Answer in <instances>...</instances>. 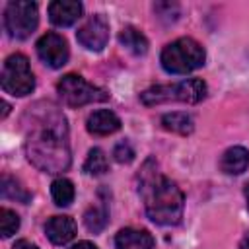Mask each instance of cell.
<instances>
[{
  "mask_svg": "<svg viewBox=\"0 0 249 249\" xmlns=\"http://www.w3.org/2000/svg\"><path fill=\"white\" fill-rule=\"evenodd\" d=\"M27 160L45 173H62L70 167L68 124L62 111L51 101H37L23 113Z\"/></svg>",
  "mask_w": 249,
  "mask_h": 249,
  "instance_id": "cell-1",
  "label": "cell"
},
{
  "mask_svg": "<svg viewBox=\"0 0 249 249\" xmlns=\"http://www.w3.org/2000/svg\"><path fill=\"white\" fill-rule=\"evenodd\" d=\"M138 195L144 200L148 218L160 226H175L183 218V193L150 158L138 173Z\"/></svg>",
  "mask_w": 249,
  "mask_h": 249,
  "instance_id": "cell-2",
  "label": "cell"
},
{
  "mask_svg": "<svg viewBox=\"0 0 249 249\" xmlns=\"http://www.w3.org/2000/svg\"><path fill=\"white\" fill-rule=\"evenodd\" d=\"M206 60V53L202 45L191 37H181L163 47L160 54V62L169 74H189L200 68Z\"/></svg>",
  "mask_w": 249,
  "mask_h": 249,
  "instance_id": "cell-3",
  "label": "cell"
},
{
  "mask_svg": "<svg viewBox=\"0 0 249 249\" xmlns=\"http://www.w3.org/2000/svg\"><path fill=\"white\" fill-rule=\"evenodd\" d=\"M204 97H206V84L198 78L181 80L175 84L152 86L140 93V101L144 105H160V103H169V101L198 103Z\"/></svg>",
  "mask_w": 249,
  "mask_h": 249,
  "instance_id": "cell-4",
  "label": "cell"
},
{
  "mask_svg": "<svg viewBox=\"0 0 249 249\" xmlns=\"http://www.w3.org/2000/svg\"><path fill=\"white\" fill-rule=\"evenodd\" d=\"M0 84H2V89L6 93H12L16 97H23V95L33 91L35 76L29 68V60L25 54L16 53L4 60Z\"/></svg>",
  "mask_w": 249,
  "mask_h": 249,
  "instance_id": "cell-5",
  "label": "cell"
},
{
  "mask_svg": "<svg viewBox=\"0 0 249 249\" xmlns=\"http://www.w3.org/2000/svg\"><path fill=\"white\" fill-rule=\"evenodd\" d=\"M60 99L68 105V107H82L93 101H105L109 99V93L93 84H89L88 80H84L78 74H66L62 76V80L56 86Z\"/></svg>",
  "mask_w": 249,
  "mask_h": 249,
  "instance_id": "cell-6",
  "label": "cell"
},
{
  "mask_svg": "<svg viewBox=\"0 0 249 249\" xmlns=\"http://www.w3.org/2000/svg\"><path fill=\"white\" fill-rule=\"evenodd\" d=\"M39 23V12L35 2L16 0L4 10V27L14 39H27Z\"/></svg>",
  "mask_w": 249,
  "mask_h": 249,
  "instance_id": "cell-7",
  "label": "cell"
},
{
  "mask_svg": "<svg viewBox=\"0 0 249 249\" xmlns=\"http://www.w3.org/2000/svg\"><path fill=\"white\" fill-rule=\"evenodd\" d=\"M37 54L39 58L51 66V68H62L66 62H68V56H70V51H68V43L62 35L58 33H45L37 45Z\"/></svg>",
  "mask_w": 249,
  "mask_h": 249,
  "instance_id": "cell-8",
  "label": "cell"
},
{
  "mask_svg": "<svg viewBox=\"0 0 249 249\" xmlns=\"http://www.w3.org/2000/svg\"><path fill=\"white\" fill-rule=\"evenodd\" d=\"M76 39L88 51H101L109 41V23L101 14L91 16L76 33Z\"/></svg>",
  "mask_w": 249,
  "mask_h": 249,
  "instance_id": "cell-9",
  "label": "cell"
},
{
  "mask_svg": "<svg viewBox=\"0 0 249 249\" xmlns=\"http://www.w3.org/2000/svg\"><path fill=\"white\" fill-rule=\"evenodd\" d=\"M82 16V4L76 0H54L49 4V19L58 27L72 25Z\"/></svg>",
  "mask_w": 249,
  "mask_h": 249,
  "instance_id": "cell-10",
  "label": "cell"
},
{
  "mask_svg": "<svg viewBox=\"0 0 249 249\" xmlns=\"http://www.w3.org/2000/svg\"><path fill=\"white\" fill-rule=\"evenodd\" d=\"M117 249H154V237L148 230L123 228L115 235Z\"/></svg>",
  "mask_w": 249,
  "mask_h": 249,
  "instance_id": "cell-11",
  "label": "cell"
},
{
  "mask_svg": "<svg viewBox=\"0 0 249 249\" xmlns=\"http://www.w3.org/2000/svg\"><path fill=\"white\" fill-rule=\"evenodd\" d=\"M86 126H88L89 134L107 136V134H113V132H117L121 128V119L109 109H99V111H93L88 117Z\"/></svg>",
  "mask_w": 249,
  "mask_h": 249,
  "instance_id": "cell-12",
  "label": "cell"
},
{
  "mask_svg": "<svg viewBox=\"0 0 249 249\" xmlns=\"http://www.w3.org/2000/svg\"><path fill=\"white\" fill-rule=\"evenodd\" d=\"M45 233L54 245H64L76 235V224L70 216H53L45 224Z\"/></svg>",
  "mask_w": 249,
  "mask_h": 249,
  "instance_id": "cell-13",
  "label": "cell"
},
{
  "mask_svg": "<svg viewBox=\"0 0 249 249\" xmlns=\"http://www.w3.org/2000/svg\"><path fill=\"white\" fill-rule=\"evenodd\" d=\"M249 167V152L243 146L228 148L220 160V169L228 175H239Z\"/></svg>",
  "mask_w": 249,
  "mask_h": 249,
  "instance_id": "cell-14",
  "label": "cell"
},
{
  "mask_svg": "<svg viewBox=\"0 0 249 249\" xmlns=\"http://www.w3.org/2000/svg\"><path fill=\"white\" fill-rule=\"evenodd\" d=\"M119 43L128 53H132L136 56L146 54V51H148V39H146V35L142 31H138L136 27H132V25L123 27V31L119 33Z\"/></svg>",
  "mask_w": 249,
  "mask_h": 249,
  "instance_id": "cell-15",
  "label": "cell"
},
{
  "mask_svg": "<svg viewBox=\"0 0 249 249\" xmlns=\"http://www.w3.org/2000/svg\"><path fill=\"white\" fill-rule=\"evenodd\" d=\"M161 126L169 132L187 136V134L193 132L195 123H193L191 115H187V113H167V115L161 117Z\"/></svg>",
  "mask_w": 249,
  "mask_h": 249,
  "instance_id": "cell-16",
  "label": "cell"
},
{
  "mask_svg": "<svg viewBox=\"0 0 249 249\" xmlns=\"http://www.w3.org/2000/svg\"><path fill=\"white\" fill-rule=\"evenodd\" d=\"M0 191H2L4 198H12V200H18V202H23V204H27L31 200V193L12 175H2Z\"/></svg>",
  "mask_w": 249,
  "mask_h": 249,
  "instance_id": "cell-17",
  "label": "cell"
},
{
  "mask_svg": "<svg viewBox=\"0 0 249 249\" xmlns=\"http://www.w3.org/2000/svg\"><path fill=\"white\" fill-rule=\"evenodd\" d=\"M51 195L58 206H68L74 200V185L66 177H58L51 185Z\"/></svg>",
  "mask_w": 249,
  "mask_h": 249,
  "instance_id": "cell-18",
  "label": "cell"
},
{
  "mask_svg": "<svg viewBox=\"0 0 249 249\" xmlns=\"http://www.w3.org/2000/svg\"><path fill=\"white\" fill-rule=\"evenodd\" d=\"M109 222V212H107V206L101 204V206H91L86 210L84 214V224L89 231L93 233H99Z\"/></svg>",
  "mask_w": 249,
  "mask_h": 249,
  "instance_id": "cell-19",
  "label": "cell"
},
{
  "mask_svg": "<svg viewBox=\"0 0 249 249\" xmlns=\"http://www.w3.org/2000/svg\"><path fill=\"white\" fill-rule=\"evenodd\" d=\"M109 169V161H107V156L101 148H91L88 158H86V163H84V171L88 175H103L107 173Z\"/></svg>",
  "mask_w": 249,
  "mask_h": 249,
  "instance_id": "cell-20",
  "label": "cell"
},
{
  "mask_svg": "<svg viewBox=\"0 0 249 249\" xmlns=\"http://www.w3.org/2000/svg\"><path fill=\"white\" fill-rule=\"evenodd\" d=\"M19 228V218L14 210L10 208H0V233L2 237H10L18 231Z\"/></svg>",
  "mask_w": 249,
  "mask_h": 249,
  "instance_id": "cell-21",
  "label": "cell"
},
{
  "mask_svg": "<svg viewBox=\"0 0 249 249\" xmlns=\"http://www.w3.org/2000/svg\"><path fill=\"white\" fill-rule=\"evenodd\" d=\"M113 158H115V161H119V163H130V161L134 160V148L130 146L128 140H123V142H119V144L113 148Z\"/></svg>",
  "mask_w": 249,
  "mask_h": 249,
  "instance_id": "cell-22",
  "label": "cell"
},
{
  "mask_svg": "<svg viewBox=\"0 0 249 249\" xmlns=\"http://www.w3.org/2000/svg\"><path fill=\"white\" fill-rule=\"evenodd\" d=\"M12 249H39L37 245H33L31 241H27V239H18L16 243H14V247Z\"/></svg>",
  "mask_w": 249,
  "mask_h": 249,
  "instance_id": "cell-23",
  "label": "cell"
},
{
  "mask_svg": "<svg viewBox=\"0 0 249 249\" xmlns=\"http://www.w3.org/2000/svg\"><path fill=\"white\" fill-rule=\"evenodd\" d=\"M68 249H97L91 241H78V243H74L72 247H68Z\"/></svg>",
  "mask_w": 249,
  "mask_h": 249,
  "instance_id": "cell-24",
  "label": "cell"
},
{
  "mask_svg": "<svg viewBox=\"0 0 249 249\" xmlns=\"http://www.w3.org/2000/svg\"><path fill=\"white\" fill-rule=\"evenodd\" d=\"M239 249H249V233L241 239V243H239Z\"/></svg>",
  "mask_w": 249,
  "mask_h": 249,
  "instance_id": "cell-25",
  "label": "cell"
},
{
  "mask_svg": "<svg viewBox=\"0 0 249 249\" xmlns=\"http://www.w3.org/2000/svg\"><path fill=\"white\" fill-rule=\"evenodd\" d=\"M2 107H4V109H2V119H4V117L10 113V105H8L6 101H2Z\"/></svg>",
  "mask_w": 249,
  "mask_h": 249,
  "instance_id": "cell-26",
  "label": "cell"
},
{
  "mask_svg": "<svg viewBox=\"0 0 249 249\" xmlns=\"http://www.w3.org/2000/svg\"><path fill=\"white\" fill-rule=\"evenodd\" d=\"M243 193H245V200H247V208H249V183L245 185V189H243Z\"/></svg>",
  "mask_w": 249,
  "mask_h": 249,
  "instance_id": "cell-27",
  "label": "cell"
}]
</instances>
